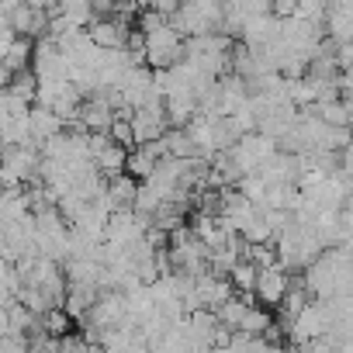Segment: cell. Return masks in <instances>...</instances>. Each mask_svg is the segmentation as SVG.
<instances>
[{"mask_svg": "<svg viewBox=\"0 0 353 353\" xmlns=\"http://www.w3.org/2000/svg\"><path fill=\"white\" fill-rule=\"evenodd\" d=\"M288 270L281 267V263H274V267H256V298H260V305H281L284 301V294H288Z\"/></svg>", "mask_w": 353, "mask_h": 353, "instance_id": "1", "label": "cell"}, {"mask_svg": "<svg viewBox=\"0 0 353 353\" xmlns=\"http://www.w3.org/2000/svg\"><path fill=\"white\" fill-rule=\"evenodd\" d=\"M163 111L156 108V104H145V108H139L135 111V118H132V135H135V142H156V139H163Z\"/></svg>", "mask_w": 353, "mask_h": 353, "instance_id": "2", "label": "cell"}, {"mask_svg": "<svg viewBox=\"0 0 353 353\" xmlns=\"http://www.w3.org/2000/svg\"><path fill=\"white\" fill-rule=\"evenodd\" d=\"M270 329H274L270 312L260 308V305H250L246 315H243V322H239V332H246V336H267Z\"/></svg>", "mask_w": 353, "mask_h": 353, "instance_id": "3", "label": "cell"}, {"mask_svg": "<svg viewBox=\"0 0 353 353\" xmlns=\"http://www.w3.org/2000/svg\"><path fill=\"white\" fill-rule=\"evenodd\" d=\"M39 325H42L49 336H66V329H70V315L59 312V308H49L46 315H39Z\"/></svg>", "mask_w": 353, "mask_h": 353, "instance_id": "4", "label": "cell"}, {"mask_svg": "<svg viewBox=\"0 0 353 353\" xmlns=\"http://www.w3.org/2000/svg\"><path fill=\"white\" fill-rule=\"evenodd\" d=\"M111 139H118L121 145H132V142H135V135H132V121H121V118H118V121L111 125Z\"/></svg>", "mask_w": 353, "mask_h": 353, "instance_id": "5", "label": "cell"}]
</instances>
